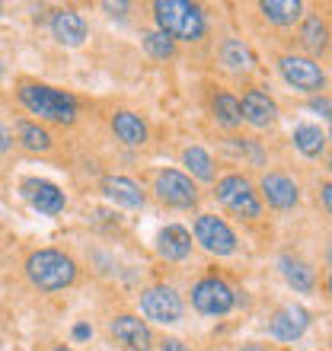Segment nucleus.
<instances>
[{
    "mask_svg": "<svg viewBox=\"0 0 332 351\" xmlns=\"http://www.w3.org/2000/svg\"><path fill=\"white\" fill-rule=\"evenodd\" d=\"M10 147H13V134H10L7 125H0V154H7Z\"/></svg>",
    "mask_w": 332,
    "mask_h": 351,
    "instance_id": "c756f323",
    "label": "nucleus"
},
{
    "mask_svg": "<svg viewBox=\"0 0 332 351\" xmlns=\"http://www.w3.org/2000/svg\"><path fill=\"white\" fill-rule=\"evenodd\" d=\"M102 195L109 198V202L121 204V208H144V192H141V185L128 176H106L102 179Z\"/></svg>",
    "mask_w": 332,
    "mask_h": 351,
    "instance_id": "a211bd4d",
    "label": "nucleus"
},
{
    "mask_svg": "<svg viewBox=\"0 0 332 351\" xmlns=\"http://www.w3.org/2000/svg\"><path fill=\"white\" fill-rule=\"evenodd\" d=\"M326 291H329V297H332V265H329V275H326Z\"/></svg>",
    "mask_w": 332,
    "mask_h": 351,
    "instance_id": "72a5a7b5",
    "label": "nucleus"
},
{
    "mask_svg": "<svg viewBox=\"0 0 332 351\" xmlns=\"http://www.w3.org/2000/svg\"><path fill=\"white\" fill-rule=\"evenodd\" d=\"M195 240L214 256H233L237 252V233L217 214H198L195 217Z\"/></svg>",
    "mask_w": 332,
    "mask_h": 351,
    "instance_id": "6e6552de",
    "label": "nucleus"
},
{
    "mask_svg": "<svg viewBox=\"0 0 332 351\" xmlns=\"http://www.w3.org/2000/svg\"><path fill=\"white\" fill-rule=\"evenodd\" d=\"M19 192H23V198L29 202V208H36L38 214H48V217L61 214L67 204L64 192H61L55 182H48V179H23Z\"/></svg>",
    "mask_w": 332,
    "mask_h": 351,
    "instance_id": "9b49d317",
    "label": "nucleus"
},
{
    "mask_svg": "<svg viewBox=\"0 0 332 351\" xmlns=\"http://www.w3.org/2000/svg\"><path fill=\"white\" fill-rule=\"evenodd\" d=\"M211 112L214 119L221 121L224 128H237L243 121V109H240V99L237 96H230V93H217L211 102Z\"/></svg>",
    "mask_w": 332,
    "mask_h": 351,
    "instance_id": "5701e85b",
    "label": "nucleus"
},
{
    "mask_svg": "<svg viewBox=\"0 0 332 351\" xmlns=\"http://www.w3.org/2000/svg\"><path fill=\"white\" fill-rule=\"evenodd\" d=\"M19 144L32 154H45L51 150V134H48L42 125H32V121H23L19 125Z\"/></svg>",
    "mask_w": 332,
    "mask_h": 351,
    "instance_id": "a878e982",
    "label": "nucleus"
},
{
    "mask_svg": "<svg viewBox=\"0 0 332 351\" xmlns=\"http://www.w3.org/2000/svg\"><path fill=\"white\" fill-rule=\"evenodd\" d=\"M154 192L169 208H192L198 202L195 182L185 173H179V169H160L157 179H154Z\"/></svg>",
    "mask_w": 332,
    "mask_h": 351,
    "instance_id": "1a4fd4ad",
    "label": "nucleus"
},
{
    "mask_svg": "<svg viewBox=\"0 0 332 351\" xmlns=\"http://www.w3.org/2000/svg\"><path fill=\"white\" fill-rule=\"evenodd\" d=\"M214 195H217V202H221L233 217H240V221H256L259 214H262V202H259V195L252 192V182L240 173L224 176L221 182H217V192Z\"/></svg>",
    "mask_w": 332,
    "mask_h": 351,
    "instance_id": "20e7f679",
    "label": "nucleus"
},
{
    "mask_svg": "<svg viewBox=\"0 0 332 351\" xmlns=\"http://www.w3.org/2000/svg\"><path fill=\"white\" fill-rule=\"evenodd\" d=\"M233 304H237V294L221 278H202L192 287V306L204 316H227L233 310Z\"/></svg>",
    "mask_w": 332,
    "mask_h": 351,
    "instance_id": "423d86ee",
    "label": "nucleus"
},
{
    "mask_svg": "<svg viewBox=\"0 0 332 351\" xmlns=\"http://www.w3.org/2000/svg\"><path fill=\"white\" fill-rule=\"evenodd\" d=\"M144 51L150 58H157V61H169L176 55V42L169 36H163L160 29H154V32H144Z\"/></svg>",
    "mask_w": 332,
    "mask_h": 351,
    "instance_id": "bb28decb",
    "label": "nucleus"
},
{
    "mask_svg": "<svg viewBox=\"0 0 332 351\" xmlns=\"http://www.w3.org/2000/svg\"><path fill=\"white\" fill-rule=\"evenodd\" d=\"M329 173H332V160H329Z\"/></svg>",
    "mask_w": 332,
    "mask_h": 351,
    "instance_id": "58836bf2",
    "label": "nucleus"
},
{
    "mask_svg": "<svg viewBox=\"0 0 332 351\" xmlns=\"http://www.w3.org/2000/svg\"><path fill=\"white\" fill-rule=\"evenodd\" d=\"M112 131H115V138H119L121 144H128V147L147 144V125H144L141 115H134V112H128V109H121L112 115Z\"/></svg>",
    "mask_w": 332,
    "mask_h": 351,
    "instance_id": "6ab92c4d",
    "label": "nucleus"
},
{
    "mask_svg": "<svg viewBox=\"0 0 332 351\" xmlns=\"http://www.w3.org/2000/svg\"><path fill=\"white\" fill-rule=\"evenodd\" d=\"M278 71H281L287 86H294L297 93H307V96H313L326 86L323 67L307 55H281L278 58Z\"/></svg>",
    "mask_w": 332,
    "mask_h": 351,
    "instance_id": "39448f33",
    "label": "nucleus"
},
{
    "mask_svg": "<svg viewBox=\"0 0 332 351\" xmlns=\"http://www.w3.org/2000/svg\"><path fill=\"white\" fill-rule=\"evenodd\" d=\"M221 61H224V67H230V71H249V67H252V51L246 48L243 38H227L221 45Z\"/></svg>",
    "mask_w": 332,
    "mask_h": 351,
    "instance_id": "b1692460",
    "label": "nucleus"
},
{
    "mask_svg": "<svg viewBox=\"0 0 332 351\" xmlns=\"http://www.w3.org/2000/svg\"><path fill=\"white\" fill-rule=\"evenodd\" d=\"M240 351H265V348H262V345H243Z\"/></svg>",
    "mask_w": 332,
    "mask_h": 351,
    "instance_id": "f704fd0d",
    "label": "nucleus"
},
{
    "mask_svg": "<svg viewBox=\"0 0 332 351\" xmlns=\"http://www.w3.org/2000/svg\"><path fill=\"white\" fill-rule=\"evenodd\" d=\"M320 198H323V208L329 211V217H332V182L320 185Z\"/></svg>",
    "mask_w": 332,
    "mask_h": 351,
    "instance_id": "c85d7f7f",
    "label": "nucleus"
},
{
    "mask_svg": "<svg viewBox=\"0 0 332 351\" xmlns=\"http://www.w3.org/2000/svg\"><path fill=\"white\" fill-rule=\"evenodd\" d=\"M0 10H3V7H0Z\"/></svg>",
    "mask_w": 332,
    "mask_h": 351,
    "instance_id": "a19ab883",
    "label": "nucleus"
},
{
    "mask_svg": "<svg viewBox=\"0 0 332 351\" xmlns=\"http://www.w3.org/2000/svg\"><path fill=\"white\" fill-rule=\"evenodd\" d=\"M182 163L189 167V173L198 176L202 182H211V179H214V160L208 157V150H202V147H185L182 150Z\"/></svg>",
    "mask_w": 332,
    "mask_h": 351,
    "instance_id": "393cba45",
    "label": "nucleus"
},
{
    "mask_svg": "<svg viewBox=\"0 0 332 351\" xmlns=\"http://www.w3.org/2000/svg\"><path fill=\"white\" fill-rule=\"evenodd\" d=\"M326 141H329V144H332V121H329V131H326Z\"/></svg>",
    "mask_w": 332,
    "mask_h": 351,
    "instance_id": "c9c22d12",
    "label": "nucleus"
},
{
    "mask_svg": "<svg viewBox=\"0 0 332 351\" xmlns=\"http://www.w3.org/2000/svg\"><path fill=\"white\" fill-rule=\"evenodd\" d=\"M154 19L160 32L173 42H198L204 36V13L198 3H189V0H157Z\"/></svg>",
    "mask_w": 332,
    "mask_h": 351,
    "instance_id": "f257e3e1",
    "label": "nucleus"
},
{
    "mask_svg": "<svg viewBox=\"0 0 332 351\" xmlns=\"http://www.w3.org/2000/svg\"><path fill=\"white\" fill-rule=\"evenodd\" d=\"M26 278L38 291H64L77 281V262L61 250H36L26 259Z\"/></svg>",
    "mask_w": 332,
    "mask_h": 351,
    "instance_id": "f03ea898",
    "label": "nucleus"
},
{
    "mask_svg": "<svg viewBox=\"0 0 332 351\" xmlns=\"http://www.w3.org/2000/svg\"><path fill=\"white\" fill-rule=\"evenodd\" d=\"M90 335H93V326H86V323H77V326H74V339H77V342L90 339Z\"/></svg>",
    "mask_w": 332,
    "mask_h": 351,
    "instance_id": "2f4dec72",
    "label": "nucleus"
},
{
    "mask_svg": "<svg viewBox=\"0 0 332 351\" xmlns=\"http://www.w3.org/2000/svg\"><path fill=\"white\" fill-rule=\"evenodd\" d=\"M51 351H71V348H64V345H58V348H51Z\"/></svg>",
    "mask_w": 332,
    "mask_h": 351,
    "instance_id": "e433bc0d",
    "label": "nucleus"
},
{
    "mask_svg": "<svg viewBox=\"0 0 332 351\" xmlns=\"http://www.w3.org/2000/svg\"><path fill=\"white\" fill-rule=\"evenodd\" d=\"M51 36L61 45H83L86 42V19L77 10H55L51 13Z\"/></svg>",
    "mask_w": 332,
    "mask_h": 351,
    "instance_id": "dca6fc26",
    "label": "nucleus"
},
{
    "mask_svg": "<svg viewBox=\"0 0 332 351\" xmlns=\"http://www.w3.org/2000/svg\"><path fill=\"white\" fill-rule=\"evenodd\" d=\"M243 121H249L252 128H268V125H275L278 121V106L275 99L262 90H246L243 93Z\"/></svg>",
    "mask_w": 332,
    "mask_h": 351,
    "instance_id": "4468645a",
    "label": "nucleus"
},
{
    "mask_svg": "<svg viewBox=\"0 0 332 351\" xmlns=\"http://www.w3.org/2000/svg\"><path fill=\"white\" fill-rule=\"evenodd\" d=\"M262 198H265L275 211H291L300 202V189L291 176L285 173H265L262 176Z\"/></svg>",
    "mask_w": 332,
    "mask_h": 351,
    "instance_id": "ddd939ff",
    "label": "nucleus"
},
{
    "mask_svg": "<svg viewBox=\"0 0 332 351\" xmlns=\"http://www.w3.org/2000/svg\"><path fill=\"white\" fill-rule=\"evenodd\" d=\"M310 109L320 112V115H326V119L332 121V102L326 99V96H313V99H310Z\"/></svg>",
    "mask_w": 332,
    "mask_h": 351,
    "instance_id": "cd10ccee",
    "label": "nucleus"
},
{
    "mask_svg": "<svg viewBox=\"0 0 332 351\" xmlns=\"http://www.w3.org/2000/svg\"><path fill=\"white\" fill-rule=\"evenodd\" d=\"M109 332L125 351H150L154 348V332H150V326L144 323L141 316H131V313L115 316L109 323Z\"/></svg>",
    "mask_w": 332,
    "mask_h": 351,
    "instance_id": "9d476101",
    "label": "nucleus"
},
{
    "mask_svg": "<svg viewBox=\"0 0 332 351\" xmlns=\"http://www.w3.org/2000/svg\"><path fill=\"white\" fill-rule=\"evenodd\" d=\"M307 326H310V313L300 304H287L268 319V332H272L275 342L287 345V342H297L307 332Z\"/></svg>",
    "mask_w": 332,
    "mask_h": 351,
    "instance_id": "f8f14e48",
    "label": "nucleus"
},
{
    "mask_svg": "<svg viewBox=\"0 0 332 351\" xmlns=\"http://www.w3.org/2000/svg\"><path fill=\"white\" fill-rule=\"evenodd\" d=\"M294 147L307 160H316L326 150V131L320 125H297L294 128Z\"/></svg>",
    "mask_w": 332,
    "mask_h": 351,
    "instance_id": "4be33fe9",
    "label": "nucleus"
},
{
    "mask_svg": "<svg viewBox=\"0 0 332 351\" xmlns=\"http://www.w3.org/2000/svg\"><path fill=\"white\" fill-rule=\"evenodd\" d=\"M281 351H287V348H281Z\"/></svg>",
    "mask_w": 332,
    "mask_h": 351,
    "instance_id": "ea45409f",
    "label": "nucleus"
},
{
    "mask_svg": "<svg viewBox=\"0 0 332 351\" xmlns=\"http://www.w3.org/2000/svg\"><path fill=\"white\" fill-rule=\"evenodd\" d=\"M102 7L109 10V13H115V10H119V13H121V10H128V3H102Z\"/></svg>",
    "mask_w": 332,
    "mask_h": 351,
    "instance_id": "473e14b6",
    "label": "nucleus"
},
{
    "mask_svg": "<svg viewBox=\"0 0 332 351\" xmlns=\"http://www.w3.org/2000/svg\"><path fill=\"white\" fill-rule=\"evenodd\" d=\"M157 252L166 262L189 259V252H192V233L185 230V227H179V223H169V227H163L157 233Z\"/></svg>",
    "mask_w": 332,
    "mask_h": 351,
    "instance_id": "f3484780",
    "label": "nucleus"
},
{
    "mask_svg": "<svg viewBox=\"0 0 332 351\" xmlns=\"http://www.w3.org/2000/svg\"><path fill=\"white\" fill-rule=\"evenodd\" d=\"M278 268H281L285 281L294 287L297 294H310L316 287V271L307 265L304 259H297V256H281V259H278Z\"/></svg>",
    "mask_w": 332,
    "mask_h": 351,
    "instance_id": "aec40b11",
    "label": "nucleus"
},
{
    "mask_svg": "<svg viewBox=\"0 0 332 351\" xmlns=\"http://www.w3.org/2000/svg\"><path fill=\"white\" fill-rule=\"evenodd\" d=\"M259 10L272 26H294L297 19L304 16L300 0H265V3H259Z\"/></svg>",
    "mask_w": 332,
    "mask_h": 351,
    "instance_id": "412c9836",
    "label": "nucleus"
},
{
    "mask_svg": "<svg viewBox=\"0 0 332 351\" xmlns=\"http://www.w3.org/2000/svg\"><path fill=\"white\" fill-rule=\"evenodd\" d=\"M329 265H332V246H329Z\"/></svg>",
    "mask_w": 332,
    "mask_h": 351,
    "instance_id": "4c0bfd02",
    "label": "nucleus"
},
{
    "mask_svg": "<svg viewBox=\"0 0 332 351\" xmlns=\"http://www.w3.org/2000/svg\"><path fill=\"white\" fill-rule=\"evenodd\" d=\"M19 102L26 106L32 115L55 125H74L77 121V99L64 90L45 84H19Z\"/></svg>",
    "mask_w": 332,
    "mask_h": 351,
    "instance_id": "7ed1b4c3",
    "label": "nucleus"
},
{
    "mask_svg": "<svg viewBox=\"0 0 332 351\" xmlns=\"http://www.w3.org/2000/svg\"><path fill=\"white\" fill-rule=\"evenodd\" d=\"M329 23H326L323 16H316V13H310V16H304V23H300V29H297V42H300V48L307 51V58H320L326 55V48H329Z\"/></svg>",
    "mask_w": 332,
    "mask_h": 351,
    "instance_id": "2eb2a0df",
    "label": "nucleus"
},
{
    "mask_svg": "<svg viewBox=\"0 0 332 351\" xmlns=\"http://www.w3.org/2000/svg\"><path fill=\"white\" fill-rule=\"evenodd\" d=\"M141 313L154 319V323H179L182 319V297L176 294L173 287L154 285L147 291H141Z\"/></svg>",
    "mask_w": 332,
    "mask_h": 351,
    "instance_id": "0eeeda50",
    "label": "nucleus"
},
{
    "mask_svg": "<svg viewBox=\"0 0 332 351\" xmlns=\"http://www.w3.org/2000/svg\"><path fill=\"white\" fill-rule=\"evenodd\" d=\"M160 351H189V348H185L179 339H163V342H160Z\"/></svg>",
    "mask_w": 332,
    "mask_h": 351,
    "instance_id": "7c9ffc66",
    "label": "nucleus"
}]
</instances>
